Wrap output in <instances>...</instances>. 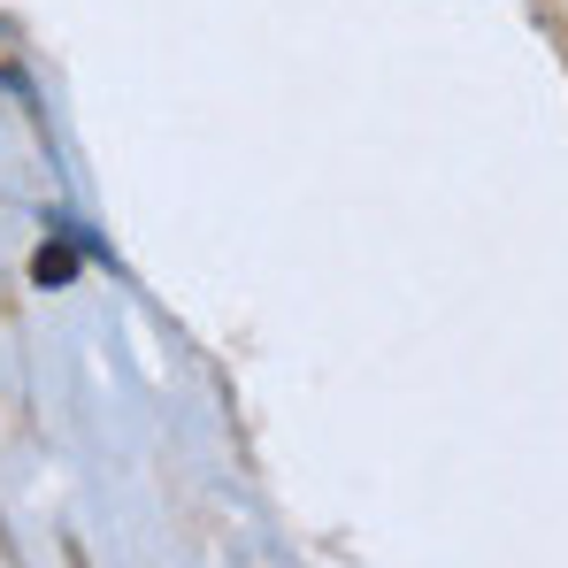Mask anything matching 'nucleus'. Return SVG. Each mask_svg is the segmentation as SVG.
I'll use <instances>...</instances> for the list:
<instances>
[{"label": "nucleus", "instance_id": "f257e3e1", "mask_svg": "<svg viewBox=\"0 0 568 568\" xmlns=\"http://www.w3.org/2000/svg\"><path fill=\"white\" fill-rule=\"evenodd\" d=\"M70 270H78V254H70V246H39V262H31V277H39V284H62Z\"/></svg>", "mask_w": 568, "mask_h": 568}]
</instances>
